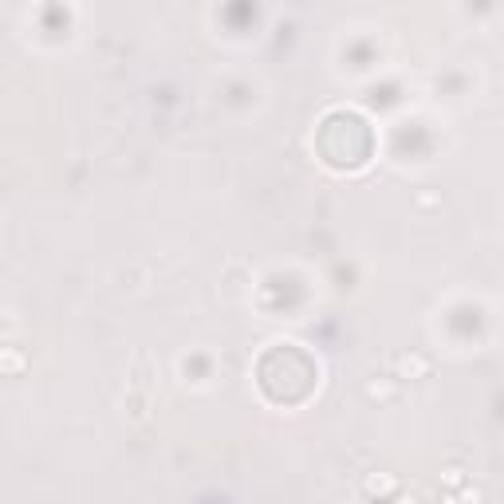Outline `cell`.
<instances>
[{"instance_id": "1", "label": "cell", "mask_w": 504, "mask_h": 504, "mask_svg": "<svg viewBox=\"0 0 504 504\" xmlns=\"http://www.w3.org/2000/svg\"><path fill=\"white\" fill-rule=\"evenodd\" d=\"M394 370H398V378H426L429 359L426 355H398V359H394Z\"/></svg>"}, {"instance_id": "6", "label": "cell", "mask_w": 504, "mask_h": 504, "mask_svg": "<svg viewBox=\"0 0 504 504\" xmlns=\"http://www.w3.org/2000/svg\"><path fill=\"white\" fill-rule=\"evenodd\" d=\"M418 205H422V209L437 205V193H418Z\"/></svg>"}, {"instance_id": "3", "label": "cell", "mask_w": 504, "mask_h": 504, "mask_svg": "<svg viewBox=\"0 0 504 504\" xmlns=\"http://www.w3.org/2000/svg\"><path fill=\"white\" fill-rule=\"evenodd\" d=\"M367 398L370 402H394V398H398V382H394V378H370V382H367Z\"/></svg>"}, {"instance_id": "2", "label": "cell", "mask_w": 504, "mask_h": 504, "mask_svg": "<svg viewBox=\"0 0 504 504\" xmlns=\"http://www.w3.org/2000/svg\"><path fill=\"white\" fill-rule=\"evenodd\" d=\"M363 488L370 496H390V493H398V481H394V473H367Z\"/></svg>"}, {"instance_id": "7", "label": "cell", "mask_w": 504, "mask_h": 504, "mask_svg": "<svg viewBox=\"0 0 504 504\" xmlns=\"http://www.w3.org/2000/svg\"><path fill=\"white\" fill-rule=\"evenodd\" d=\"M398 504H422L418 496H398Z\"/></svg>"}, {"instance_id": "5", "label": "cell", "mask_w": 504, "mask_h": 504, "mask_svg": "<svg viewBox=\"0 0 504 504\" xmlns=\"http://www.w3.org/2000/svg\"><path fill=\"white\" fill-rule=\"evenodd\" d=\"M4 370H9V375H16V370H20V355H16V350H9V359H4Z\"/></svg>"}, {"instance_id": "4", "label": "cell", "mask_w": 504, "mask_h": 504, "mask_svg": "<svg viewBox=\"0 0 504 504\" xmlns=\"http://www.w3.org/2000/svg\"><path fill=\"white\" fill-rule=\"evenodd\" d=\"M441 485H449V488H465V469H461V465H449V469L441 473Z\"/></svg>"}]
</instances>
